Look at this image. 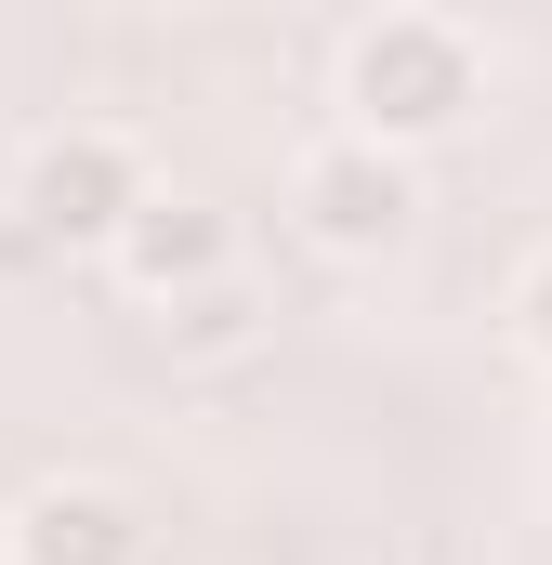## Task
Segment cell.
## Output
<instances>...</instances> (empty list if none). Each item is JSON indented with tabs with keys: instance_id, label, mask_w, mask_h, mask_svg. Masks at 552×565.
I'll return each mask as SVG.
<instances>
[{
	"instance_id": "1",
	"label": "cell",
	"mask_w": 552,
	"mask_h": 565,
	"mask_svg": "<svg viewBox=\"0 0 552 565\" xmlns=\"http://www.w3.org/2000/svg\"><path fill=\"white\" fill-rule=\"evenodd\" d=\"M487 106V53L447 26V13H382V26H355V53H342V132H382V145H447L460 119Z\"/></svg>"
},
{
	"instance_id": "2",
	"label": "cell",
	"mask_w": 552,
	"mask_h": 565,
	"mask_svg": "<svg viewBox=\"0 0 552 565\" xmlns=\"http://www.w3.org/2000/svg\"><path fill=\"white\" fill-rule=\"evenodd\" d=\"M145 198V145L106 132V119H66V132H40L13 158V211H26V237H53V250H119V224H132Z\"/></svg>"
},
{
	"instance_id": "3",
	"label": "cell",
	"mask_w": 552,
	"mask_h": 565,
	"mask_svg": "<svg viewBox=\"0 0 552 565\" xmlns=\"http://www.w3.org/2000/svg\"><path fill=\"white\" fill-rule=\"evenodd\" d=\"M289 211H302L316 250L369 264V250H395L421 224V171H408V145H382V132H329V145L289 158Z\"/></svg>"
},
{
	"instance_id": "4",
	"label": "cell",
	"mask_w": 552,
	"mask_h": 565,
	"mask_svg": "<svg viewBox=\"0 0 552 565\" xmlns=\"http://www.w3.org/2000/svg\"><path fill=\"white\" fill-rule=\"evenodd\" d=\"M106 264H119L145 302H184V289L237 277V224H224L211 198H145L132 224H119V250H106Z\"/></svg>"
},
{
	"instance_id": "5",
	"label": "cell",
	"mask_w": 552,
	"mask_h": 565,
	"mask_svg": "<svg viewBox=\"0 0 552 565\" xmlns=\"http://www.w3.org/2000/svg\"><path fill=\"white\" fill-rule=\"evenodd\" d=\"M0 553L13 565H145V513L119 487H40V500H13Z\"/></svg>"
},
{
	"instance_id": "6",
	"label": "cell",
	"mask_w": 552,
	"mask_h": 565,
	"mask_svg": "<svg viewBox=\"0 0 552 565\" xmlns=\"http://www.w3.org/2000/svg\"><path fill=\"white\" fill-rule=\"evenodd\" d=\"M158 329H171V355H251L264 342V302H251V277H211V289H184V302H158Z\"/></svg>"
},
{
	"instance_id": "7",
	"label": "cell",
	"mask_w": 552,
	"mask_h": 565,
	"mask_svg": "<svg viewBox=\"0 0 552 565\" xmlns=\"http://www.w3.org/2000/svg\"><path fill=\"white\" fill-rule=\"evenodd\" d=\"M513 342H527V355L552 369V250L527 264V277H513Z\"/></svg>"
}]
</instances>
